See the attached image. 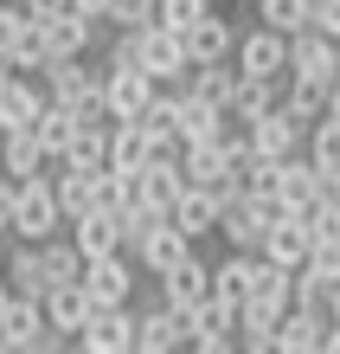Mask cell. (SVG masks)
<instances>
[{
    "mask_svg": "<svg viewBox=\"0 0 340 354\" xmlns=\"http://www.w3.org/2000/svg\"><path fill=\"white\" fill-rule=\"evenodd\" d=\"M58 225H71V219H65V206H58V187H52V174L19 180V219H13V239L46 245V239H58Z\"/></svg>",
    "mask_w": 340,
    "mask_h": 354,
    "instance_id": "obj_1",
    "label": "cell"
},
{
    "mask_svg": "<svg viewBox=\"0 0 340 354\" xmlns=\"http://www.w3.org/2000/svg\"><path fill=\"white\" fill-rule=\"evenodd\" d=\"M289 206L283 200H257V194H238L219 213V232H225V245L231 252H263V239H270V225L283 219Z\"/></svg>",
    "mask_w": 340,
    "mask_h": 354,
    "instance_id": "obj_2",
    "label": "cell"
},
{
    "mask_svg": "<svg viewBox=\"0 0 340 354\" xmlns=\"http://www.w3.org/2000/svg\"><path fill=\"white\" fill-rule=\"evenodd\" d=\"M0 335H7V348H13V354L65 348V335H58L52 316H46V297H19V290H13V303L0 309Z\"/></svg>",
    "mask_w": 340,
    "mask_h": 354,
    "instance_id": "obj_3",
    "label": "cell"
},
{
    "mask_svg": "<svg viewBox=\"0 0 340 354\" xmlns=\"http://www.w3.org/2000/svg\"><path fill=\"white\" fill-rule=\"evenodd\" d=\"M135 58H141V71L161 77V84H186V77H193V52H186V39L174 26H141Z\"/></svg>",
    "mask_w": 340,
    "mask_h": 354,
    "instance_id": "obj_4",
    "label": "cell"
},
{
    "mask_svg": "<svg viewBox=\"0 0 340 354\" xmlns=\"http://www.w3.org/2000/svg\"><path fill=\"white\" fill-rule=\"evenodd\" d=\"M250 155H270V161H289V155H308V122L289 110V103H276L270 116L250 122Z\"/></svg>",
    "mask_w": 340,
    "mask_h": 354,
    "instance_id": "obj_5",
    "label": "cell"
},
{
    "mask_svg": "<svg viewBox=\"0 0 340 354\" xmlns=\"http://www.w3.org/2000/svg\"><path fill=\"white\" fill-rule=\"evenodd\" d=\"M135 328H141V309H135V303L97 309V316L83 322L77 348H83V354H135Z\"/></svg>",
    "mask_w": 340,
    "mask_h": 354,
    "instance_id": "obj_6",
    "label": "cell"
},
{
    "mask_svg": "<svg viewBox=\"0 0 340 354\" xmlns=\"http://www.w3.org/2000/svg\"><path fill=\"white\" fill-rule=\"evenodd\" d=\"M103 97H110V116H116V122H141L148 103L161 97V77L141 71V65H110V84H103Z\"/></svg>",
    "mask_w": 340,
    "mask_h": 354,
    "instance_id": "obj_7",
    "label": "cell"
},
{
    "mask_svg": "<svg viewBox=\"0 0 340 354\" xmlns=\"http://www.w3.org/2000/svg\"><path fill=\"white\" fill-rule=\"evenodd\" d=\"M174 348H193V316L174 303H154V309H141V328H135V354H174Z\"/></svg>",
    "mask_w": 340,
    "mask_h": 354,
    "instance_id": "obj_8",
    "label": "cell"
},
{
    "mask_svg": "<svg viewBox=\"0 0 340 354\" xmlns=\"http://www.w3.org/2000/svg\"><path fill=\"white\" fill-rule=\"evenodd\" d=\"M46 103H52L46 77H39V84H32L26 71L0 77V136H7V129H39V116H46Z\"/></svg>",
    "mask_w": 340,
    "mask_h": 354,
    "instance_id": "obj_9",
    "label": "cell"
},
{
    "mask_svg": "<svg viewBox=\"0 0 340 354\" xmlns=\"http://www.w3.org/2000/svg\"><path fill=\"white\" fill-rule=\"evenodd\" d=\"M238 71H250V77H289V32H276V26H250L244 39H238Z\"/></svg>",
    "mask_w": 340,
    "mask_h": 354,
    "instance_id": "obj_10",
    "label": "cell"
},
{
    "mask_svg": "<svg viewBox=\"0 0 340 354\" xmlns=\"http://www.w3.org/2000/svg\"><path fill=\"white\" fill-rule=\"evenodd\" d=\"M186 316H193V348H199V354H231V348H244L238 309H231L225 297H206V303L186 309Z\"/></svg>",
    "mask_w": 340,
    "mask_h": 354,
    "instance_id": "obj_11",
    "label": "cell"
},
{
    "mask_svg": "<svg viewBox=\"0 0 340 354\" xmlns=\"http://www.w3.org/2000/svg\"><path fill=\"white\" fill-rule=\"evenodd\" d=\"M289 71L295 77H321V84H334L340 77V39L321 32V26H302L289 39Z\"/></svg>",
    "mask_w": 340,
    "mask_h": 354,
    "instance_id": "obj_12",
    "label": "cell"
},
{
    "mask_svg": "<svg viewBox=\"0 0 340 354\" xmlns=\"http://www.w3.org/2000/svg\"><path fill=\"white\" fill-rule=\"evenodd\" d=\"M83 283H90L97 309H116V303H135V264L129 252H110V258H90V270H83Z\"/></svg>",
    "mask_w": 340,
    "mask_h": 354,
    "instance_id": "obj_13",
    "label": "cell"
},
{
    "mask_svg": "<svg viewBox=\"0 0 340 354\" xmlns=\"http://www.w3.org/2000/svg\"><path fill=\"white\" fill-rule=\"evenodd\" d=\"M46 316H52V328H58V335H65V342H77L83 335V322H90L97 316V297H90V283H52L46 290Z\"/></svg>",
    "mask_w": 340,
    "mask_h": 354,
    "instance_id": "obj_14",
    "label": "cell"
},
{
    "mask_svg": "<svg viewBox=\"0 0 340 354\" xmlns=\"http://www.w3.org/2000/svg\"><path fill=\"white\" fill-rule=\"evenodd\" d=\"M97 26H103V19H97V13H83V7L58 13V19H46L52 65H58V58H90V52H97Z\"/></svg>",
    "mask_w": 340,
    "mask_h": 354,
    "instance_id": "obj_15",
    "label": "cell"
},
{
    "mask_svg": "<svg viewBox=\"0 0 340 354\" xmlns=\"http://www.w3.org/2000/svg\"><path fill=\"white\" fill-rule=\"evenodd\" d=\"M186 258H193V239H186L174 219H161L154 232L135 245V264L148 270V277H167V270H174V264H186Z\"/></svg>",
    "mask_w": 340,
    "mask_h": 354,
    "instance_id": "obj_16",
    "label": "cell"
},
{
    "mask_svg": "<svg viewBox=\"0 0 340 354\" xmlns=\"http://www.w3.org/2000/svg\"><path fill=\"white\" fill-rule=\"evenodd\" d=\"M71 239L83 245V258H110V252H129V225H122V213H110V206H97V213L71 219Z\"/></svg>",
    "mask_w": 340,
    "mask_h": 354,
    "instance_id": "obj_17",
    "label": "cell"
},
{
    "mask_svg": "<svg viewBox=\"0 0 340 354\" xmlns=\"http://www.w3.org/2000/svg\"><path fill=\"white\" fill-rule=\"evenodd\" d=\"M263 258L289 264V270H302V264L314 258V225H308L302 213H283V219L270 225V239H263Z\"/></svg>",
    "mask_w": 340,
    "mask_h": 354,
    "instance_id": "obj_18",
    "label": "cell"
},
{
    "mask_svg": "<svg viewBox=\"0 0 340 354\" xmlns=\"http://www.w3.org/2000/svg\"><path fill=\"white\" fill-rule=\"evenodd\" d=\"M283 316H289L283 297H250V303L238 309V335H244V348L276 354V328H283Z\"/></svg>",
    "mask_w": 340,
    "mask_h": 354,
    "instance_id": "obj_19",
    "label": "cell"
},
{
    "mask_svg": "<svg viewBox=\"0 0 340 354\" xmlns=\"http://www.w3.org/2000/svg\"><path fill=\"white\" fill-rule=\"evenodd\" d=\"M0 161H7V180H32V174L58 168L46 155V142H39V129H7L0 136Z\"/></svg>",
    "mask_w": 340,
    "mask_h": 354,
    "instance_id": "obj_20",
    "label": "cell"
},
{
    "mask_svg": "<svg viewBox=\"0 0 340 354\" xmlns=\"http://www.w3.org/2000/svg\"><path fill=\"white\" fill-rule=\"evenodd\" d=\"M328 328H334V316H321V309H302V303H289L283 328H276V354H308V348H321V342H328Z\"/></svg>",
    "mask_w": 340,
    "mask_h": 354,
    "instance_id": "obj_21",
    "label": "cell"
},
{
    "mask_svg": "<svg viewBox=\"0 0 340 354\" xmlns=\"http://www.w3.org/2000/svg\"><path fill=\"white\" fill-rule=\"evenodd\" d=\"M225 122H231L225 103H212V97H199V91H186V84H180V122H174L180 142H212Z\"/></svg>",
    "mask_w": 340,
    "mask_h": 354,
    "instance_id": "obj_22",
    "label": "cell"
},
{
    "mask_svg": "<svg viewBox=\"0 0 340 354\" xmlns=\"http://www.w3.org/2000/svg\"><path fill=\"white\" fill-rule=\"evenodd\" d=\"M180 39H186V52H193V65H219V58H231V52H238V32H231V19H219V13L193 19V26H186Z\"/></svg>",
    "mask_w": 340,
    "mask_h": 354,
    "instance_id": "obj_23",
    "label": "cell"
},
{
    "mask_svg": "<svg viewBox=\"0 0 340 354\" xmlns=\"http://www.w3.org/2000/svg\"><path fill=\"white\" fill-rule=\"evenodd\" d=\"M161 297L174 303V309H193V303H206V297H212V264L193 252L186 264H174V270L161 277Z\"/></svg>",
    "mask_w": 340,
    "mask_h": 354,
    "instance_id": "obj_24",
    "label": "cell"
},
{
    "mask_svg": "<svg viewBox=\"0 0 340 354\" xmlns=\"http://www.w3.org/2000/svg\"><path fill=\"white\" fill-rule=\"evenodd\" d=\"M186 187H193V180H186V155L180 161H148V168H141V200L161 206V213H174Z\"/></svg>",
    "mask_w": 340,
    "mask_h": 354,
    "instance_id": "obj_25",
    "label": "cell"
},
{
    "mask_svg": "<svg viewBox=\"0 0 340 354\" xmlns=\"http://www.w3.org/2000/svg\"><path fill=\"white\" fill-rule=\"evenodd\" d=\"M219 213H225V206H219V194H206V187H186V194H180V206H174L167 219H174L180 232L199 245L206 232H219Z\"/></svg>",
    "mask_w": 340,
    "mask_h": 354,
    "instance_id": "obj_26",
    "label": "cell"
},
{
    "mask_svg": "<svg viewBox=\"0 0 340 354\" xmlns=\"http://www.w3.org/2000/svg\"><path fill=\"white\" fill-rule=\"evenodd\" d=\"M148 161H154V129H148V122H116L110 129V168L141 174Z\"/></svg>",
    "mask_w": 340,
    "mask_h": 354,
    "instance_id": "obj_27",
    "label": "cell"
},
{
    "mask_svg": "<svg viewBox=\"0 0 340 354\" xmlns=\"http://www.w3.org/2000/svg\"><path fill=\"white\" fill-rule=\"evenodd\" d=\"M250 277H257V252H231L225 264H212V297H225L231 309L250 303Z\"/></svg>",
    "mask_w": 340,
    "mask_h": 354,
    "instance_id": "obj_28",
    "label": "cell"
},
{
    "mask_svg": "<svg viewBox=\"0 0 340 354\" xmlns=\"http://www.w3.org/2000/svg\"><path fill=\"white\" fill-rule=\"evenodd\" d=\"M77 129H83V116H77V103H46V116H39V142H46V155L52 161H65L71 155V142H77Z\"/></svg>",
    "mask_w": 340,
    "mask_h": 354,
    "instance_id": "obj_29",
    "label": "cell"
},
{
    "mask_svg": "<svg viewBox=\"0 0 340 354\" xmlns=\"http://www.w3.org/2000/svg\"><path fill=\"white\" fill-rule=\"evenodd\" d=\"M7 283L19 290V297H46V290H52V277H46V252L19 239V245H13V258H7Z\"/></svg>",
    "mask_w": 340,
    "mask_h": 354,
    "instance_id": "obj_30",
    "label": "cell"
},
{
    "mask_svg": "<svg viewBox=\"0 0 340 354\" xmlns=\"http://www.w3.org/2000/svg\"><path fill=\"white\" fill-rule=\"evenodd\" d=\"M238 84H244L238 58H219V65H193V77H186V91H199V97H212V103H225V110H231V97H238Z\"/></svg>",
    "mask_w": 340,
    "mask_h": 354,
    "instance_id": "obj_31",
    "label": "cell"
},
{
    "mask_svg": "<svg viewBox=\"0 0 340 354\" xmlns=\"http://www.w3.org/2000/svg\"><path fill=\"white\" fill-rule=\"evenodd\" d=\"M231 161H238V155H231L219 136H212V142H186V180H193V187L225 180V174H231Z\"/></svg>",
    "mask_w": 340,
    "mask_h": 354,
    "instance_id": "obj_32",
    "label": "cell"
},
{
    "mask_svg": "<svg viewBox=\"0 0 340 354\" xmlns=\"http://www.w3.org/2000/svg\"><path fill=\"white\" fill-rule=\"evenodd\" d=\"M276 103H283V77H250V71H244L238 97H231V116L257 122V116H270V110H276Z\"/></svg>",
    "mask_w": 340,
    "mask_h": 354,
    "instance_id": "obj_33",
    "label": "cell"
},
{
    "mask_svg": "<svg viewBox=\"0 0 340 354\" xmlns=\"http://www.w3.org/2000/svg\"><path fill=\"white\" fill-rule=\"evenodd\" d=\"M328 91H334V84H321V77H295V71L283 77V103H289V110L308 122V129L328 116Z\"/></svg>",
    "mask_w": 340,
    "mask_h": 354,
    "instance_id": "obj_34",
    "label": "cell"
},
{
    "mask_svg": "<svg viewBox=\"0 0 340 354\" xmlns=\"http://www.w3.org/2000/svg\"><path fill=\"white\" fill-rule=\"evenodd\" d=\"M308 161L321 168V180L340 194V122H334V116H321V122L308 129Z\"/></svg>",
    "mask_w": 340,
    "mask_h": 354,
    "instance_id": "obj_35",
    "label": "cell"
},
{
    "mask_svg": "<svg viewBox=\"0 0 340 354\" xmlns=\"http://www.w3.org/2000/svg\"><path fill=\"white\" fill-rule=\"evenodd\" d=\"M110 129L116 122H83L77 142H71V155L58 161V168H110Z\"/></svg>",
    "mask_w": 340,
    "mask_h": 354,
    "instance_id": "obj_36",
    "label": "cell"
},
{
    "mask_svg": "<svg viewBox=\"0 0 340 354\" xmlns=\"http://www.w3.org/2000/svg\"><path fill=\"white\" fill-rule=\"evenodd\" d=\"M19 19H26V7L19 0H0V77L19 71Z\"/></svg>",
    "mask_w": 340,
    "mask_h": 354,
    "instance_id": "obj_37",
    "label": "cell"
},
{
    "mask_svg": "<svg viewBox=\"0 0 340 354\" xmlns=\"http://www.w3.org/2000/svg\"><path fill=\"white\" fill-rule=\"evenodd\" d=\"M257 19H263V26H276V32H302L308 26V0H257Z\"/></svg>",
    "mask_w": 340,
    "mask_h": 354,
    "instance_id": "obj_38",
    "label": "cell"
},
{
    "mask_svg": "<svg viewBox=\"0 0 340 354\" xmlns=\"http://www.w3.org/2000/svg\"><path fill=\"white\" fill-rule=\"evenodd\" d=\"M148 0H103V26H141Z\"/></svg>",
    "mask_w": 340,
    "mask_h": 354,
    "instance_id": "obj_39",
    "label": "cell"
},
{
    "mask_svg": "<svg viewBox=\"0 0 340 354\" xmlns=\"http://www.w3.org/2000/svg\"><path fill=\"white\" fill-rule=\"evenodd\" d=\"M302 270H321V277L340 283V239H321V245H314V258H308Z\"/></svg>",
    "mask_w": 340,
    "mask_h": 354,
    "instance_id": "obj_40",
    "label": "cell"
},
{
    "mask_svg": "<svg viewBox=\"0 0 340 354\" xmlns=\"http://www.w3.org/2000/svg\"><path fill=\"white\" fill-rule=\"evenodd\" d=\"M13 219H19V180H0V239H13Z\"/></svg>",
    "mask_w": 340,
    "mask_h": 354,
    "instance_id": "obj_41",
    "label": "cell"
},
{
    "mask_svg": "<svg viewBox=\"0 0 340 354\" xmlns=\"http://www.w3.org/2000/svg\"><path fill=\"white\" fill-rule=\"evenodd\" d=\"M19 7H26L32 19H58V13H71L77 0H19Z\"/></svg>",
    "mask_w": 340,
    "mask_h": 354,
    "instance_id": "obj_42",
    "label": "cell"
},
{
    "mask_svg": "<svg viewBox=\"0 0 340 354\" xmlns=\"http://www.w3.org/2000/svg\"><path fill=\"white\" fill-rule=\"evenodd\" d=\"M328 116L340 122V77H334V91H328Z\"/></svg>",
    "mask_w": 340,
    "mask_h": 354,
    "instance_id": "obj_43",
    "label": "cell"
},
{
    "mask_svg": "<svg viewBox=\"0 0 340 354\" xmlns=\"http://www.w3.org/2000/svg\"><path fill=\"white\" fill-rule=\"evenodd\" d=\"M13 303V283H7V270H0V309H7Z\"/></svg>",
    "mask_w": 340,
    "mask_h": 354,
    "instance_id": "obj_44",
    "label": "cell"
},
{
    "mask_svg": "<svg viewBox=\"0 0 340 354\" xmlns=\"http://www.w3.org/2000/svg\"><path fill=\"white\" fill-rule=\"evenodd\" d=\"M77 7H83V13H97V19H103V0H77Z\"/></svg>",
    "mask_w": 340,
    "mask_h": 354,
    "instance_id": "obj_45",
    "label": "cell"
},
{
    "mask_svg": "<svg viewBox=\"0 0 340 354\" xmlns=\"http://www.w3.org/2000/svg\"><path fill=\"white\" fill-rule=\"evenodd\" d=\"M0 180H7V161H0Z\"/></svg>",
    "mask_w": 340,
    "mask_h": 354,
    "instance_id": "obj_46",
    "label": "cell"
}]
</instances>
